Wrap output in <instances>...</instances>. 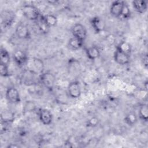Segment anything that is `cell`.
Segmentation results:
<instances>
[{
	"label": "cell",
	"mask_w": 148,
	"mask_h": 148,
	"mask_svg": "<svg viewBox=\"0 0 148 148\" xmlns=\"http://www.w3.org/2000/svg\"><path fill=\"white\" fill-rule=\"evenodd\" d=\"M23 14L27 19L32 21H36L41 16L37 8L32 5H25L21 8Z\"/></svg>",
	"instance_id": "1"
},
{
	"label": "cell",
	"mask_w": 148,
	"mask_h": 148,
	"mask_svg": "<svg viewBox=\"0 0 148 148\" xmlns=\"http://www.w3.org/2000/svg\"><path fill=\"white\" fill-rule=\"evenodd\" d=\"M56 81V78L55 75L50 72H43L39 76V83L49 90L53 88Z\"/></svg>",
	"instance_id": "2"
},
{
	"label": "cell",
	"mask_w": 148,
	"mask_h": 148,
	"mask_svg": "<svg viewBox=\"0 0 148 148\" xmlns=\"http://www.w3.org/2000/svg\"><path fill=\"white\" fill-rule=\"evenodd\" d=\"M15 14L10 10H3L1 14V24L4 28L10 27L14 21Z\"/></svg>",
	"instance_id": "3"
},
{
	"label": "cell",
	"mask_w": 148,
	"mask_h": 148,
	"mask_svg": "<svg viewBox=\"0 0 148 148\" xmlns=\"http://www.w3.org/2000/svg\"><path fill=\"white\" fill-rule=\"evenodd\" d=\"M72 33L74 37L84 41L87 37V30L84 25L80 23L75 24L72 28Z\"/></svg>",
	"instance_id": "4"
},
{
	"label": "cell",
	"mask_w": 148,
	"mask_h": 148,
	"mask_svg": "<svg viewBox=\"0 0 148 148\" xmlns=\"http://www.w3.org/2000/svg\"><path fill=\"white\" fill-rule=\"evenodd\" d=\"M6 98L9 102L16 104L20 102V96L18 90L14 87H9L6 91Z\"/></svg>",
	"instance_id": "5"
},
{
	"label": "cell",
	"mask_w": 148,
	"mask_h": 148,
	"mask_svg": "<svg viewBox=\"0 0 148 148\" xmlns=\"http://www.w3.org/2000/svg\"><path fill=\"white\" fill-rule=\"evenodd\" d=\"M15 33L18 38L21 39H29L31 37V33L28 27L24 23L18 24L16 27Z\"/></svg>",
	"instance_id": "6"
},
{
	"label": "cell",
	"mask_w": 148,
	"mask_h": 148,
	"mask_svg": "<svg viewBox=\"0 0 148 148\" xmlns=\"http://www.w3.org/2000/svg\"><path fill=\"white\" fill-rule=\"evenodd\" d=\"M13 58L15 63L19 66H23L28 61L27 54L21 49H17L13 52Z\"/></svg>",
	"instance_id": "7"
},
{
	"label": "cell",
	"mask_w": 148,
	"mask_h": 148,
	"mask_svg": "<svg viewBox=\"0 0 148 148\" xmlns=\"http://www.w3.org/2000/svg\"><path fill=\"white\" fill-rule=\"evenodd\" d=\"M68 93L69 97L72 98H78L81 95V88L78 81L71 82L68 86Z\"/></svg>",
	"instance_id": "8"
},
{
	"label": "cell",
	"mask_w": 148,
	"mask_h": 148,
	"mask_svg": "<svg viewBox=\"0 0 148 148\" xmlns=\"http://www.w3.org/2000/svg\"><path fill=\"white\" fill-rule=\"evenodd\" d=\"M29 68L28 70L34 72L36 74L42 73V71L44 68V64L43 61L37 58H33L31 60L29 61Z\"/></svg>",
	"instance_id": "9"
},
{
	"label": "cell",
	"mask_w": 148,
	"mask_h": 148,
	"mask_svg": "<svg viewBox=\"0 0 148 148\" xmlns=\"http://www.w3.org/2000/svg\"><path fill=\"white\" fill-rule=\"evenodd\" d=\"M90 24L96 33L103 31L106 28V24L102 18L98 16L93 17L90 19Z\"/></svg>",
	"instance_id": "10"
},
{
	"label": "cell",
	"mask_w": 148,
	"mask_h": 148,
	"mask_svg": "<svg viewBox=\"0 0 148 148\" xmlns=\"http://www.w3.org/2000/svg\"><path fill=\"white\" fill-rule=\"evenodd\" d=\"M39 119L44 125H50L53 120V115L51 112L46 109H40L39 110Z\"/></svg>",
	"instance_id": "11"
},
{
	"label": "cell",
	"mask_w": 148,
	"mask_h": 148,
	"mask_svg": "<svg viewBox=\"0 0 148 148\" xmlns=\"http://www.w3.org/2000/svg\"><path fill=\"white\" fill-rule=\"evenodd\" d=\"M124 3L125 2L121 1L113 2L110 8V14L114 17H120L121 16Z\"/></svg>",
	"instance_id": "12"
},
{
	"label": "cell",
	"mask_w": 148,
	"mask_h": 148,
	"mask_svg": "<svg viewBox=\"0 0 148 148\" xmlns=\"http://www.w3.org/2000/svg\"><path fill=\"white\" fill-rule=\"evenodd\" d=\"M113 57L114 61L120 65H126L130 61V56H128L116 49L114 53Z\"/></svg>",
	"instance_id": "13"
},
{
	"label": "cell",
	"mask_w": 148,
	"mask_h": 148,
	"mask_svg": "<svg viewBox=\"0 0 148 148\" xmlns=\"http://www.w3.org/2000/svg\"><path fill=\"white\" fill-rule=\"evenodd\" d=\"M86 53L87 57L91 60H94L100 57L101 53L99 49L95 46H91L86 49Z\"/></svg>",
	"instance_id": "14"
},
{
	"label": "cell",
	"mask_w": 148,
	"mask_h": 148,
	"mask_svg": "<svg viewBox=\"0 0 148 148\" xmlns=\"http://www.w3.org/2000/svg\"><path fill=\"white\" fill-rule=\"evenodd\" d=\"M132 5L134 9L140 14L145 13L147 9V2L145 1H134Z\"/></svg>",
	"instance_id": "15"
},
{
	"label": "cell",
	"mask_w": 148,
	"mask_h": 148,
	"mask_svg": "<svg viewBox=\"0 0 148 148\" xmlns=\"http://www.w3.org/2000/svg\"><path fill=\"white\" fill-rule=\"evenodd\" d=\"M83 41H82L81 40L73 36L70 38L68 40V46L71 50H77L83 47Z\"/></svg>",
	"instance_id": "16"
},
{
	"label": "cell",
	"mask_w": 148,
	"mask_h": 148,
	"mask_svg": "<svg viewBox=\"0 0 148 148\" xmlns=\"http://www.w3.org/2000/svg\"><path fill=\"white\" fill-rule=\"evenodd\" d=\"M116 49L128 56H130L132 51V47L131 45L126 41H121L118 44Z\"/></svg>",
	"instance_id": "17"
},
{
	"label": "cell",
	"mask_w": 148,
	"mask_h": 148,
	"mask_svg": "<svg viewBox=\"0 0 148 148\" xmlns=\"http://www.w3.org/2000/svg\"><path fill=\"white\" fill-rule=\"evenodd\" d=\"M37 26L39 28V29L43 34H47L49 31L50 27L48 26L47 23H46L43 16L41 15L40 17L36 21Z\"/></svg>",
	"instance_id": "18"
},
{
	"label": "cell",
	"mask_w": 148,
	"mask_h": 148,
	"mask_svg": "<svg viewBox=\"0 0 148 148\" xmlns=\"http://www.w3.org/2000/svg\"><path fill=\"white\" fill-rule=\"evenodd\" d=\"M124 122L130 126L135 125L138 121V116L134 112H130L127 113L124 119Z\"/></svg>",
	"instance_id": "19"
},
{
	"label": "cell",
	"mask_w": 148,
	"mask_h": 148,
	"mask_svg": "<svg viewBox=\"0 0 148 148\" xmlns=\"http://www.w3.org/2000/svg\"><path fill=\"white\" fill-rule=\"evenodd\" d=\"M10 62V56L8 51L2 47L0 50V64L8 66Z\"/></svg>",
	"instance_id": "20"
},
{
	"label": "cell",
	"mask_w": 148,
	"mask_h": 148,
	"mask_svg": "<svg viewBox=\"0 0 148 148\" xmlns=\"http://www.w3.org/2000/svg\"><path fill=\"white\" fill-rule=\"evenodd\" d=\"M139 117L144 121H147L148 119V106L146 104H142L139 109Z\"/></svg>",
	"instance_id": "21"
},
{
	"label": "cell",
	"mask_w": 148,
	"mask_h": 148,
	"mask_svg": "<svg viewBox=\"0 0 148 148\" xmlns=\"http://www.w3.org/2000/svg\"><path fill=\"white\" fill-rule=\"evenodd\" d=\"M44 19L48 25V26L50 28L52 27H54L57 24V18L56 16L52 14H48L45 16H43Z\"/></svg>",
	"instance_id": "22"
},
{
	"label": "cell",
	"mask_w": 148,
	"mask_h": 148,
	"mask_svg": "<svg viewBox=\"0 0 148 148\" xmlns=\"http://www.w3.org/2000/svg\"><path fill=\"white\" fill-rule=\"evenodd\" d=\"M36 109V105L34 101H27L24 104L23 110L24 112L29 113L34 112Z\"/></svg>",
	"instance_id": "23"
},
{
	"label": "cell",
	"mask_w": 148,
	"mask_h": 148,
	"mask_svg": "<svg viewBox=\"0 0 148 148\" xmlns=\"http://www.w3.org/2000/svg\"><path fill=\"white\" fill-rule=\"evenodd\" d=\"M1 121L3 122H7V123H12L14 120V116L13 114L8 111H4L1 113Z\"/></svg>",
	"instance_id": "24"
},
{
	"label": "cell",
	"mask_w": 148,
	"mask_h": 148,
	"mask_svg": "<svg viewBox=\"0 0 148 148\" xmlns=\"http://www.w3.org/2000/svg\"><path fill=\"white\" fill-rule=\"evenodd\" d=\"M130 16H131V10L128 5L125 3L120 17H123L124 19H128L130 17Z\"/></svg>",
	"instance_id": "25"
},
{
	"label": "cell",
	"mask_w": 148,
	"mask_h": 148,
	"mask_svg": "<svg viewBox=\"0 0 148 148\" xmlns=\"http://www.w3.org/2000/svg\"><path fill=\"white\" fill-rule=\"evenodd\" d=\"M0 74L2 77H8L9 75L8 66L0 64Z\"/></svg>",
	"instance_id": "26"
},
{
	"label": "cell",
	"mask_w": 148,
	"mask_h": 148,
	"mask_svg": "<svg viewBox=\"0 0 148 148\" xmlns=\"http://www.w3.org/2000/svg\"><path fill=\"white\" fill-rule=\"evenodd\" d=\"M99 120L97 117H92L90 119L87 121V125L90 127H96L98 125Z\"/></svg>",
	"instance_id": "27"
},
{
	"label": "cell",
	"mask_w": 148,
	"mask_h": 148,
	"mask_svg": "<svg viewBox=\"0 0 148 148\" xmlns=\"http://www.w3.org/2000/svg\"><path fill=\"white\" fill-rule=\"evenodd\" d=\"M106 39L107 40L108 43H109L110 45H113L115 41V37L113 35L110 34L106 36Z\"/></svg>",
	"instance_id": "28"
},
{
	"label": "cell",
	"mask_w": 148,
	"mask_h": 148,
	"mask_svg": "<svg viewBox=\"0 0 148 148\" xmlns=\"http://www.w3.org/2000/svg\"><path fill=\"white\" fill-rule=\"evenodd\" d=\"M147 54H145L143 56V57L142 58V62H143V65L147 68V64H148V62H147Z\"/></svg>",
	"instance_id": "29"
},
{
	"label": "cell",
	"mask_w": 148,
	"mask_h": 148,
	"mask_svg": "<svg viewBox=\"0 0 148 148\" xmlns=\"http://www.w3.org/2000/svg\"><path fill=\"white\" fill-rule=\"evenodd\" d=\"M18 147V145H13L12 143L10 145H9L8 147H11V148H13V147Z\"/></svg>",
	"instance_id": "30"
},
{
	"label": "cell",
	"mask_w": 148,
	"mask_h": 148,
	"mask_svg": "<svg viewBox=\"0 0 148 148\" xmlns=\"http://www.w3.org/2000/svg\"><path fill=\"white\" fill-rule=\"evenodd\" d=\"M145 88H146V90H147V82L146 81L145 83Z\"/></svg>",
	"instance_id": "31"
}]
</instances>
